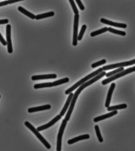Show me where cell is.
Listing matches in <instances>:
<instances>
[{
  "instance_id": "obj_19",
  "label": "cell",
  "mask_w": 135,
  "mask_h": 151,
  "mask_svg": "<svg viewBox=\"0 0 135 151\" xmlns=\"http://www.w3.org/2000/svg\"><path fill=\"white\" fill-rule=\"evenodd\" d=\"M127 107V105L126 104H119V105L114 106H109L108 108V111H115L117 110H121L126 109Z\"/></svg>"
},
{
  "instance_id": "obj_20",
  "label": "cell",
  "mask_w": 135,
  "mask_h": 151,
  "mask_svg": "<svg viewBox=\"0 0 135 151\" xmlns=\"http://www.w3.org/2000/svg\"><path fill=\"white\" fill-rule=\"evenodd\" d=\"M53 86L52 82H47V83L35 84L34 86V88L35 89H37L45 88H51Z\"/></svg>"
},
{
  "instance_id": "obj_28",
  "label": "cell",
  "mask_w": 135,
  "mask_h": 151,
  "mask_svg": "<svg viewBox=\"0 0 135 151\" xmlns=\"http://www.w3.org/2000/svg\"><path fill=\"white\" fill-rule=\"evenodd\" d=\"M69 2L70 3L72 9H73V11L75 14H79V11L77 8L75 3H74V1L73 0H69Z\"/></svg>"
},
{
  "instance_id": "obj_9",
  "label": "cell",
  "mask_w": 135,
  "mask_h": 151,
  "mask_svg": "<svg viewBox=\"0 0 135 151\" xmlns=\"http://www.w3.org/2000/svg\"><path fill=\"white\" fill-rule=\"evenodd\" d=\"M61 118V116L60 115H58L55 118H53L52 120H51V122L48 123V124L37 128V131H43V130L46 129L54 125L55 123H56Z\"/></svg>"
},
{
  "instance_id": "obj_7",
  "label": "cell",
  "mask_w": 135,
  "mask_h": 151,
  "mask_svg": "<svg viewBox=\"0 0 135 151\" xmlns=\"http://www.w3.org/2000/svg\"><path fill=\"white\" fill-rule=\"evenodd\" d=\"M79 18V14L74 15L73 42V45L74 46H76L77 45Z\"/></svg>"
},
{
  "instance_id": "obj_22",
  "label": "cell",
  "mask_w": 135,
  "mask_h": 151,
  "mask_svg": "<svg viewBox=\"0 0 135 151\" xmlns=\"http://www.w3.org/2000/svg\"><path fill=\"white\" fill-rule=\"evenodd\" d=\"M124 70V67H121V68L115 70L113 71L109 72V73H107V74H106L105 76H106L107 77H111V76H113L114 75L118 74V73H121V72Z\"/></svg>"
},
{
  "instance_id": "obj_14",
  "label": "cell",
  "mask_w": 135,
  "mask_h": 151,
  "mask_svg": "<svg viewBox=\"0 0 135 151\" xmlns=\"http://www.w3.org/2000/svg\"><path fill=\"white\" fill-rule=\"evenodd\" d=\"M51 106L49 104L48 105H45L42 106L35 107H33L30 108L28 110V111L29 113H33L37 112V111H43V110H49L51 109Z\"/></svg>"
},
{
  "instance_id": "obj_16",
  "label": "cell",
  "mask_w": 135,
  "mask_h": 151,
  "mask_svg": "<svg viewBox=\"0 0 135 151\" xmlns=\"http://www.w3.org/2000/svg\"><path fill=\"white\" fill-rule=\"evenodd\" d=\"M90 138V135L88 134H84V135L79 136L73 138L71 140H69L67 141V143L69 145H72L80 140H86V139H89Z\"/></svg>"
},
{
  "instance_id": "obj_12",
  "label": "cell",
  "mask_w": 135,
  "mask_h": 151,
  "mask_svg": "<svg viewBox=\"0 0 135 151\" xmlns=\"http://www.w3.org/2000/svg\"><path fill=\"white\" fill-rule=\"evenodd\" d=\"M117 113H118V111L117 110L113 111L109 113L95 118L94 119V121L95 122H97L100 121L104 120V119H106L107 118H110V117L117 114Z\"/></svg>"
},
{
  "instance_id": "obj_30",
  "label": "cell",
  "mask_w": 135,
  "mask_h": 151,
  "mask_svg": "<svg viewBox=\"0 0 135 151\" xmlns=\"http://www.w3.org/2000/svg\"><path fill=\"white\" fill-rule=\"evenodd\" d=\"M76 2L78 5L79 7L81 10H84L85 9L84 6L83 4H82V2L81 0H76Z\"/></svg>"
},
{
  "instance_id": "obj_17",
  "label": "cell",
  "mask_w": 135,
  "mask_h": 151,
  "mask_svg": "<svg viewBox=\"0 0 135 151\" xmlns=\"http://www.w3.org/2000/svg\"><path fill=\"white\" fill-rule=\"evenodd\" d=\"M18 10L20 11L22 13L24 14L25 16H27V17L30 18L32 19H35L36 16H35L34 14L31 13L30 12L28 11L26 9H24L22 6H19L18 7Z\"/></svg>"
},
{
  "instance_id": "obj_6",
  "label": "cell",
  "mask_w": 135,
  "mask_h": 151,
  "mask_svg": "<svg viewBox=\"0 0 135 151\" xmlns=\"http://www.w3.org/2000/svg\"><path fill=\"white\" fill-rule=\"evenodd\" d=\"M135 59L131 61H126V62L120 63L113 64L108 65L102 67L103 70H109L114 69L116 68H121L124 67H127L128 66L131 65L135 64Z\"/></svg>"
},
{
  "instance_id": "obj_25",
  "label": "cell",
  "mask_w": 135,
  "mask_h": 151,
  "mask_svg": "<svg viewBox=\"0 0 135 151\" xmlns=\"http://www.w3.org/2000/svg\"><path fill=\"white\" fill-rule=\"evenodd\" d=\"M95 129L96 135L97 136L99 141L100 142H103V138H102V135H101L99 127L98 125H95Z\"/></svg>"
},
{
  "instance_id": "obj_11",
  "label": "cell",
  "mask_w": 135,
  "mask_h": 151,
  "mask_svg": "<svg viewBox=\"0 0 135 151\" xmlns=\"http://www.w3.org/2000/svg\"><path fill=\"white\" fill-rule=\"evenodd\" d=\"M100 22H101L103 23V24L110 25V26L115 27L122 28L124 29L126 28L127 27L126 24H121V23L114 22H112L111 21L107 20V19H106L104 18L101 19Z\"/></svg>"
},
{
  "instance_id": "obj_15",
  "label": "cell",
  "mask_w": 135,
  "mask_h": 151,
  "mask_svg": "<svg viewBox=\"0 0 135 151\" xmlns=\"http://www.w3.org/2000/svg\"><path fill=\"white\" fill-rule=\"evenodd\" d=\"M73 96H74V94L73 93H71L69 94V96L67 100L66 101V104H65L62 110H61V112L60 113V115L61 116H64L65 114L66 113L67 109H68V107L69 106L70 103L71 102L72 100L73 99Z\"/></svg>"
},
{
  "instance_id": "obj_10",
  "label": "cell",
  "mask_w": 135,
  "mask_h": 151,
  "mask_svg": "<svg viewBox=\"0 0 135 151\" xmlns=\"http://www.w3.org/2000/svg\"><path fill=\"white\" fill-rule=\"evenodd\" d=\"M57 78L56 74H49L45 75H39L33 76L31 77L32 81H38V80L50 79H55Z\"/></svg>"
},
{
  "instance_id": "obj_31",
  "label": "cell",
  "mask_w": 135,
  "mask_h": 151,
  "mask_svg": "<svg viewBox=\"0 0 135 151\" xmlns=\"http://www.w3.org/2000/svg\"><path fill=\"white\" fill-rule=\"evenodd\" d=\"M0 36H1V38H0V41H1V43L3 44V46H6V45H7V42L5 40H4L1 34H0Z\"/></svg>"
},
{
  "instance_id": "obj_29",
  "label": "cell",
  "mask_w": 135,
  "mask_h": 151,
  "mask_svg": "<svg viewBox=\"0 0 135 151\" xmlns=\"http://www.w3.org/2000/svg\"><path fill=\"white\" fill-rule=\"evenodd\" d=\"M106 63V60H101V61L92 64V65L91 67L92 68H96V67H98V66L104 65Z\"/></svg>"
},
{
  "instance_id": "obj_26",
  "label": "cell",
  "mask_w": 135,
  "mask_h": 151,
  "mask_svg": "<svg viewBox=\"0 0 135 151\" xmlns=\"http://www.w3.org/2000/svg\"><path fill=\"white\" fill-rule=\"evenodd\" d=\"M21 1V0H9V1H4L0 3V7L8 5L9 4H12L16 2Z\"/></svg>"
},
{
  "instance_id": "obj_21",
  "label": "cell",
  "mask_w": 135,
  "mask_h": 151,
  "mask_svg": "<svg viewBox=\"0 0 135 151\" xmlns=\"http://www.w3.org/2000/svg\"><path fill=\"white\" fill-rule=\"evenodd\" d=\"M108 31V28L107 27H104L100 29L91 32L90 34V36L92 37H95V36L104 33V32H107Z\"/></svg>"
},
{
  "instance_id": "obj_8",
  "label": "cell",
  "mask_w": 135,
  "mask_h": 151,
  "mask_svg": "<svg viewBox=\"0 0 135 151\" xmlns=\"http://www.w3.org/2000/svg\"><path fill=\"white\" fill-rule=\"evenodd\" d=\"M11 25L10 24L7 25L6 27V37L7 42L8 52L11 53L13 52L12 43L11 39Z\"/></svg>"
},
{
  "instance_id": "obj_2",
  "label": "cell",
  "mask_w": 135,
  "mask_h": 151,
  "mask_svg": "<svg viewBox=\"0 0 135 151\" xmlns=\"http://www.w3.org/2000/svg\"><path fill=\"white\" fill-rule=\"evenodd\" d=\"M103 70L102 69V68H100L97 70L91 73V74H88V75L85 76V77L80 80V81H79V82H77L75 84H74V85L72 86V87H71L69 89H67V90L65 91V94H66V95H68V94L71 93L72 91L75 90L79 86H80L82 85L85 82H87V81L90 79L91 78H92L94 77V76H96L99 74L100 73H102V72H103Z\"/></svg>"
},
{
  "instance_id": "obj_1",
  "label": "cell",
  "mask_w": 135,
  "mask_h": 151,
  "mask_svg": "<svg viewBox=\"0 0 135 151\" xmlns=\"http://www.w3.org/2000/svg\"><path fill=\"white\" fill-rule=\"evenodd\" d=\"M106 73L105 72H102V73H100L98 75L96 76H95L94 78L92 79L90 81L83 83V84L82 85L79 87V88H78V89L76 91L74 94L73 99H72L71 102V104L70 106L69 109L66 117H65V119H66V120H67V121H69L71 114L73 112V109H74L76 102L77 100V99L80 93H81V92L82 91L84 88L93 84L94 82H96V81H98L100 79L102 78L104 76L106 75Z\"/></svg>"
},
{
  "instance_id": "obj_4",
  "label": "cell",
  "mask_w": 135,
  "mask_h": 151,
  "mask_svg": "<svg viewBox=\"0 0 135 151\" xmlns=\"http://www.w3.org/2000/svg\"><path fill=\"white\" fill-rule=\"evenodd\" d=\"M25 125L32 131V133L38 138V139L45 145L46 148L48 149H50L51 148V146L49 143L45 140V138L39 133V131H37V129H36L34 127L33 125H31L28 122H25Z\"/></svg>"
},
{
  "instance_id": "obj_27",
  "label": "cell",
  "mask_w": 135,
  "mask_h": 151,
  "mask_svg": "<svg viewBox=\"0 0 135 151\" xmlns=\"http://www.w3.org/2000/svg\"><path fill=\"white\" fill-rule=\"evenodd\" d=\"M87 25H82V28H81V31H80L79 34V35L78 37V40H79V41H80V40H82L85 31L86 29H87Z\"/></svg>"
},
{
  "instance_id": "obj_18",
  "label": "cell",
  "mask_w": 135,
  "mask_h": 151,
  "mask_svg": "<svg viewBox=\"0 0 135 151\" xmlns=\"http://www.w3.org/2000/svg\"><path fill=\"white\" fill-rule=\"evenodd\" d=\"M54 15V12H50L46 13L36 15L35 19L37 20H39V19H42L52 17Z\"/></svg>"
},
{
  "instance_id": "obj_5",
  "label": "cell",
  "mask_w": 135,
  "mask_h": 151,
  "mask_svg": "<svg viewBox=\"0 0 135 151\" xmlns=\"http://www.w3.org/2000/svg\"><path fill=\"white\" fill-rule=\"evenodd\" d=\"M67 121L64 119L63 120L62 124L59 129L58 134L57 137V151H61V144H62V138L64 131L67 124Z\"/></svg>"
},
{
  "instance_id": "obj_3",
  "label": "cell",
  "mask_w": 135,
  "mask_h": 151,
  "mask_svg": "<svg viewBox=\"0 0 135 151\" xmlns=\"http://www.w3.org/2000/svg\"><path fill=\"white\" fill-rule=\"evenodd\" d=\"M133 72H135V66H134V67H131V68H127V69L123 71L121 73L115 74V75L111 77L103 80V81H102V84L103 85H105L108 84L112 81H115V80L119 78L123 77L124 76L130 74V73Z\"/></svg>"
},
{
  "instance_id": "obj_23",
  "label": "cell",
  "mask_w": 135,
  "mask_h": 151,
  "mask_svg": "<svg viewBox=\"0 0 135 151\" xmlns=\"http://www.w3.org/2000/svg\"><path fill=\"white\" fill-rule=\"evenodd\" d=\"M69 79L68 78L62 79L58 80V81H54L52 82L53 86L60 85L64 84L69 82Z\"/></svg>"
},
{
  "instance_id": "obj_13",
  "label": "cell",
  "mask_w": 135,
  "mask_h": 151,
  "mask_svg": "<svg viewBox=\"0 0 135 151\" xmlns=\"http://www.w3.org/2000/svg\"><path fill=\"white\" fill-rule=\"evenodd\" d=\"M115 86H116V85H115V83H111L110 88H109V91H108L106 100L105 104V107L108 108L109 107L110 101H111V99L112 96L113 92L114 89H115Z\"/></svg>"
},
{
  "instance_id": "obj_24",
  "label": "cell",
  "mask_w": 135,
  "mask_h": 151,
  "mask_svg": "<svg viewBox=\"0 0 135 151\" xmlns=\"http://www.w3.org/2000/svg\"><path fill=\"white\" fill-rule=\"evenodd\" d=\"M108 31L112 33L115 34L120 35L121 36H124L126 35V33L124 31L115 29L111 27L108 28Z\"/></svg>"
},
{
  "instance_id": "obj_32",
  "label": "cell",
  "mask_w": 135,
  "mask_h": 151,
  "mask_svg": "<svg viewBox=\"0 0 135 151\" xmlns=\"http://www.w3.org/2000/svg\"><path fill=\"white\" fill-rule=\"evenodd\" d=\"M9 22V20L8 19H1L0 20V25L7 24Z\"/></svg>"
}]
</instances>
